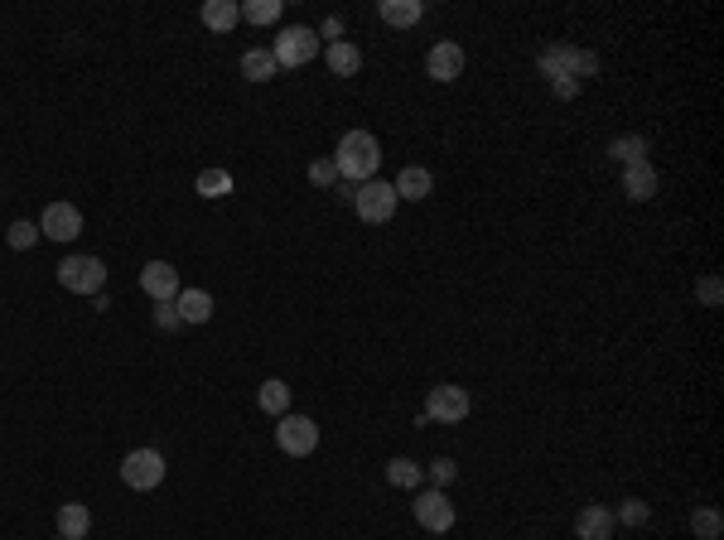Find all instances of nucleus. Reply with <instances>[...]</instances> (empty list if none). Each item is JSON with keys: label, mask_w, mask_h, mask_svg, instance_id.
Segmentation results:
<instances>
[{"label": "nucleus", "mask_w": 724, "mask_h": 540, "mask_svg": "<svg viewBox=\"0 0 724 540\" xmlns=\"http://www.w3.org/2000/svg\"><path fill=\"white\" fill-rule=\"evenodd\" d=\"M334 169H338L343 184H367V179H377V169H382V145H377V135L348 131L334 150Z\"/></svg>", "instance_id": "f257e3e1"}, {"label": "nucleus", "mask_w": 724, "mask_h": 540, "mask_svg": "<svg viewBox=\"0 0 724 540\" xmlns=\"http://www.w3.org/2000/svg\"><path fill=\"white\" fill-rule=\"evenodd\" d=\"M58 285L68 290V295H102V285H107V266L97 261V256H63L58 261Z\"/></svg>", "instance_id": "f03ea898"}, {"label": "nucleus", "mask_w": 724, "mask_h": 540, "mask_svg": "<svg viewBox=\"0 0 724 540\" xmlns=\"http://www.w3.org/2000/svg\"><path fill=\"white\" fill-rule=\"evenodd\" d=\"M121 483L131 487V492H155V487L165 483V454L160 449H131L121 459Z\"/></svg>", "instance_id": "7ed1b4c3"}, {"label": "nucleus", "mask_w": 724, "mask_h": 540, "mask_svg": "<svg viewBox=\"0 0 724 540\" xmlns=\"http://www.w3.org/2000/svg\"><path fill=\"white\" fill-rule=\"evenodd\" d=\"M314 54H319V34L305 25H285L271 39V58H276L280 68H305Z\"/></svg>", "instance_id": "20e7f679"}, {"label": "nucleus", "mask_w": 724, "mask_h": 540, "mask_svg": "<svg viewBox=\"0 0 724 540\" xmlns=\"http://www.w3.org/2000/svg\"><path fill=\"white\" fill-rule=\"evenodd\" d=\"M396 208H401V198H396V189L382 184V179H367V184L353 189V213H358L362 222H372V227H377V222H391Z\"/></svg>", "instance_id": "39448f33"}, {"label": "nucleus", "mask_w": 724, "mask_h": 540, "mask_svg": "<svg viewBox=\"0 0 724 540\" xmlns=\"http://www.w3.org/2000/svg\"><path fill=\"white\" fill-rule=\"evenodd\" d=\"M276 449L290 459H309L319 449V425L309 415H280L276 420Z\"/></svg>", "instance_id": "423d86ee"}, {"label": "nucleus", "mask_w": 724, "mask_h": 540, "mask_svg": "<svg viewBox=\"0 0 724 540\" xmlns=\"http://www.w3.org/2000/svg\"><path fill=\"white\" fill-rule=\"evenodd\" d=\"M411 516H416L425 531H435V536L454 531V502L445 497V487H425V492H416V502H411Z\"/></svg>", "instance_id": "0eeeda50"}, {"label": "nucleus", "mask_w": 724, "mask_h": 540, "mask_svg": "<svg viewBox=\"0 0 724 540\" xmlns=\"http://www.w3.org/2000/svg\"><path fill=\"white\" fill-rule=\"evenodd\" d=\"M469 391H464V386H435V391H430V396H425V410H420V415H425V420H435V425H459V420H464V415H469Z\"/></svg>", "instance_id": "6e6552de"}, {"label": "nucleus", "mask_w": 724, "mask_h": 540, "mask_svg": "<svg viewBox=\"0 0 724 540\" xmlns=\"http://www.w3.org/2000/svg\"><path fill=\"white\" fill-rule=\"evenodd\" d=\"M39 232H44L49 242H78V237H83V213H78V203H49L44 217H39Z\"/></svg>", "instance_id": "1a4fd4ad"}, {"label": "nucleus", "mask_w": 724, "mask_h": 540, "mask_svg": "<svg viewBox=\"0 0 724 540\" xmlns=\"http://www.w3.org/2000/svg\"><path fill=\"white\" fill-rule=\"evenodd\" d=\"M140 290L155 304H174L179 299V270L169 266V261H145L140 266Z\"/></svg>", "instance_id": "9d476101"}, {"label": "nucleus", "mask_w": 724, "mask_h": 540, "mask_svg": "<svg viewBox=\"0 0 724 540\" xmlns=\"http://www.w3.org/2000/svg\"><path fill=\"white\" fill-rule=\"evenodd\" d=\"M425 73H430L435 82L464 78V44H454V39H440V44L425 54Z\"/></svg>", "instance_id": "9b49d317"}, {"label": "nucleus", "mask_w": 724, "mask_h": 540, "mask_svg": "<svg viewBox=\"0 0 724 540\" xmlns=\"http://www.w3.org/2000/svg\"><path fill=\"white\" fill-rule=\"evenodd\" d=\"M613 531H618V521H613V507H604V502H589L575 516V536L580 540H613Z\"/></svg>", "instance_id": "f8f14e48"}, {"label": "nucleus", "mask_w": 724, "mask_h": 540, "mask_svg": "<svg viewBox=\"0 0 724 540\" xmlns=\"http://www.w3.org/2000/svg\"><path fill=\"white\" fill-rule=\"evenodd\" d=\"M391 189H396V198H401V203H425V198L435 193V174H430L425 164H406V169L396 174V184H391Z\"/></svg>", "instance_id": "ddd939ff"}, {"label": "nucleus", "mask_w": 724, "mask_h": 540, "mask_svg": "<svg viewBox=\"0 0 724 540\" xmlns=\"http://www.w3.org/2000/svg\"><path fill=\"white\" fill-rule=\"evenodd\" d=\"M662 189V179H657V164L642 160V164H628L623 169V193L633 198V203H647V198H657Z\"/></svg>", "instance_id": "4468645a"}, {"label": "nucleus", "mask_w": 724, "mask_h": 540, "mask_svg": "<svg viewBox=\"0 0 724 540\" xmlns=\"http://www.w3.org/2000/svg\"><path fill=\"white\" fill-rule=\"evenodd\" d=\"M198 20L213 29V34H232V29H237V20H242V5H232V0H203Z\"/></svg>", "instance_id": "2eb2a0df"}, {"label": "nucleus", "mask_w": 724, "mask_h": 540, "mask_svg": "<svg viewBox=\"0 0 724 540\" xmlns=\"http://www.w3.org/2000/svg\"><path fill=\"white\" fill-rule=\"evenodd\" d=\"M324 63H329V73H334V78H353V73L362 68V49H358V44H348V39H338V44H329V49H324Z\"/></svg>", "instance_id": "dca6fc26"}, {"label": "nucleus", "mask_w": 724, "mask_h": 540, "mask_svg": "<svg viewBox=\"0 0 724 540\" xmlns=\"http://www.w3.org/2000/svg\"><path fill=\"white\" fill-rule=\"evenodd\" d=\"M174 309H179L184 324H208V319H213V295H208V290H179Z\"/></svg>", "instance_id": "f3484780"}, {"label": "nucleus", "mask_w": 724, "mask_h": 540, "mask_svg": "<svg viewBox=\"0 0 724 540\" xmlns=\"http://www.w3.org/2000/svg\"><path fill=\"white\" fill-rule=\"evenodd\" d=\"M87 531H92V512H87L83 502H63V507H58V536L83 540Z\"/></svg>", "instance_id": "a211bd4d"}, {"label": "nucleus", "mask_w": 724, "mask_h": 540, "mask_svg": "<svg viewBox=\"0 0 724 540\" xmlns=\"http://www.w3.org/2000/svg\"><path fill=\"white\" fill-rule=\"evenodd\" d=\"M377 15H382L391 29H411V25H420L425 5H420V0H382V5H377Z\"/></svg>", "instance_id": "6ab92c4d"}, {"label": "nucleus", "mask_w": 724, "mask_h": 540, "mask_svg": "<svg viewBox=\"0 0 724 540\" xmlns=\"http://www.w3.org/2000/svg\"><path fill=\"white\" fill-rule=\"evenodd\" d=\"M280 73V63L271 58V49H247L242 54V78L247 82H271Z\"/></svg>", "instance_id": "aec40b11"}, {"label": "nucleus", "mask_w": 724, "mask_h": 540, "mask_svg": "<svg viewBox=\"0 0 724 540\" xmlns=\"http://www.w3.org/2000/svg\"><path fill=\"white\" fill-rule=\"evenodd\" d=\"M387 483L401 487V492H416V487L425 483V463H416V459H391V463H387Z\"/></svg>", "instance_id": "412c9836"}, {"label": "nucleus", "mask_w": 724, "mask_h": 540, "mask_svg": "<svg viewBox=\"0 0 724 540\" xmlns=\"http://www.w3.org/2000/svg\"><path fill=\"white\" fill-rule=\"evenodd\" d=\"M256 405H261V410H266V415H290V386H285V381H261V391H256Z\"/></svg>", "instance_id": "4be33fe9"}, {"label": "nucleus", "mask_w": 724, "mask_h": 540, "mask_svg": "<svg viewBox=\"0 0 724 540\" xmlns=\"http://www.w3.org/2000/svg\"><path fill=\"white\" fill-rule=\"evenodd\" d=\"M609 155L623 164V169H628V164H642L647 160V135H618L609 145Z\"/></svg>", "instance_id": "5701e85b"}, {"label": "nucleus", "mask_w": 724, "mask_h": 540, "mask_svg": "<svg viewBox=\"0 0 724 540\" xmlns=\"http://www.w3.org/2000/svg\"><path fill=\"white\" fill-rule=\"evenodd\" d=\"M570 49H575V44H551V49L541 54V78H551V82L570 78Z\"/></svg>", "instance_id": "b1692460"}, {"label": "nucleus", "mask_w": 724, "mask_h": 540, "mask_svg": "<svg viewBox=\"0 0 724 540\" xmlns=\"http://www.w3.org/2000/svg\"><path fill=\"white\" fill-rule=\"evenodd\" d=\"M194 193L198 198H227V193H232V174H227V169H203Z\"/></svg>", "instance_id": "393cba45"}, {"label": "nucleus", "mask_w": 724, "mask_h": 540, "mask_svg": "<svg viewBox=\"0 0 724 540\" xmlns=\"http://www.w3.org/2000/svg\"><path fill=\"white\" fill-rule=\"evenodd\" d=\"M691 531H696L700 540H720L724 516L715 512V507H696V512H691Z\"/></svg>", "instance_id": "a878e982"}, {"label": "nucleus", "mask_w": 724, "mask_h": 540, "mask_svg": "<svg viewBox=\"0 0 724 540\" xmlns=\"http://www.w3.org/2000/svg\"><path fill=\"white\" fill-rule=\"evenodd\" d=\"M242 20H247V25H276L280 0H247V5H242Z\"/></svg>", "instance_id": "bb28decb"}, {"label": "nucleus", "mask_w": 724, "mask_h": 540, "mask_svg": "<svg viewBox=\"0 0 724 540\" xmlns=\"http://www.w3.org/2000/svg\"><path fill=\"white\" fill-rule=\"evenodd\" d=\"M613 521H618V526H647V521H652V507H647L642 497H628V502L613 512Z\"/></svg>", "instance_id": "cd10ccee"}, {"label": "nucleus", "mask_w": 724, "mask_h": 540, "mask_svg": "<svg viewBox=\"0 0 724 540\" xmlns=\"http://www.w3.org/2000/svg\"><path fill=\"white\" fill-rule=\"evenodd\" d=\"M5 242L15 246V251H29V246L39 242V227H34V222H25V217H20V222H10V232H5Z\"/></svg>", "instance_id": "c85d7f7f"}, {"label": "nucleus", "mask_w": 724, "mask_h": 540, "mask_svg": "<svg viewBox=\"0 0 724 540\" xmlns=\"http://www.w3.org/2000/svg\"><path fill=\"white\" fill-rule=\"evenodd\" d=\"M696 299L705 304V309H720V299H724V285H720V275H705L696 285Z\"/></svg>", "instance_id": "c756f323"}, {"label": "nucleus", "mask_w": 724, "mask_h": 540, "mask_svg": "<svg viewBox=\"0 0 724 540\" xmlns=\"http://www.w3.org/2000/svg\"><path fill=\"white\" fill-rule=\"evenodd\" d=\"M309 184H319V189H334V184H338L334 160H314V164H309Z\"/></svg>", "instance_id": "7c9ffc66"}, {"label": "nucleus", "mask_w": 724, "mask_h": 540, "mask_svg": "<svg viewBox=\"0 0 724 540\" xmlns=\"http://www.w3.org/2000/svg\"><path fill=\"white\" fill-rule=\"evenodd\" d=\"M179 324H184V319H179L174 304H155V328H160V333H174Z\"/></svg>", "instance_id": "2f4dec72"}, {"label": "nucleus", "mask_w": 724, "mask_h": 540, "mask_svg": "<svg viewBox=\"0 0 724 540\" xmlns=\"http://www.w3.org/2000/svg\"><path fill=\"white\" fill-rule=\"evenodd\" d=\"M454 473H459V468H454V459H435V463H430V483H435V487H449V483H454Z\"/></svg>", "instance_id": "473e14b6"}, {"label": "nucleus", "mask_w": 724, "mask_h": 540, "mask_svg": "<svg viewBox=\"0 0 724 540\" xmlns=\"http://www.w3.org/2000/svg\"><path fill=\"white\" fill-rule=\"evenodd\" d=\"M551 92H556L560 102H570V97H580V82H575V78H560V82H551Z\"/></svg>", "instance_id": "72a5a7b5"}, {"label": "nucleus", "mask_w": 724, "mask_h": 540, "mask_svg": "<svg viewBox=\"0 0 724 540\" xmlns=\"http://www.w3.org/2000/svg\"><path fill=\"white\" fill-rule=\"evenodd\" d=\"M319 34H324L329 44H338V34H343V25H338V20H324V29H319Z\"/></svg>", "instance_id": "f704fd0d"}]
</instances>
